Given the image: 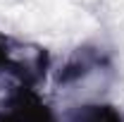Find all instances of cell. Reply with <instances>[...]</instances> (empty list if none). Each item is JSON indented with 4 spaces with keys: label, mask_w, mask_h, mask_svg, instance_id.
Segmentation results:
<instances>
[{
    "label": "cell",
    "mask_w": 124,
    "mask_h": 122,
    "mask_svg": "<svg viewBox=\"0 0 124 122\" xmlns=\"http://www.w3.org/2000/svg\"><path fill=\"white\" fill-rule=\"evenodd\" d=\"M50 53L38 43L22 41L12 34L0 31V74L15 81V86L33 89L48 79Z\"/></svg>",
    "instance_id": "6da1fadb"
},
{
    "label": "cell",
    "mask_w": 124,
    "mask_h": 122,
    "mask_svg": "<svg viewBox=\"0 0 124 122\" xmlns=\"http://www.w3.org/2000/svg\"><path fill=\"white\" fill-rule=\"evenodd\" d=\"M0 122H62L33 89L12 86L0 101Z\"/></svg>",
    "instance_id": "7a4b0ae2"
},
{
    "label": "cell",
    "mask_w": 124,
    "mask_h": 122,
    "mask_svg": "<svg viewBox=\"0 0 124 122\" xmlns=\"http://www.w3.org/2000/svg\"><path fill=\"white\" fill-rule=\"evenodd\" d=\"M62 122H124V113L112 103L103 101H88L69 108Z\"/></svg>",
    "instance_id": "3957f363"
}]
</instances>
